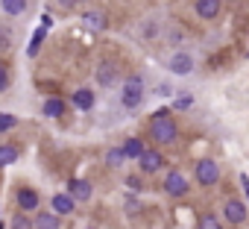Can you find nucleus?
<instances>
[{"mask_svg": "<svg viewBox=\"0 0 249 229\" xmlns=\"http://www.w3.org/2000/svg\"><path fill=\"white\" fill-rule=\"evenodd\" d=\"M147 97V85L141 76H129L126 82L120 85V106L123 109H138Z\"/></svg>", "mask_w": 249, "mask_h": 229, "instance_id": "obj_1", "label": "nucleus"}, {"mask_svg": "<svg viewBox=\"0 0 249 229\" xmlns=\"http://www.w3.org/2000/svg\"><path fill=\"white\" fill-rule=\"evenodd\" d=\"M150 138H153L159 147L176 144V141H179V124H176V121H170V118L150 121Z\"/></svg>", "mask_w": 249, "mask_h": 229, "instance_id": "obj_2", "label": "nucleus"}, {"mask_svg": "<svg viewBox=\"0 0 249 229\" xmlns=\"http://www.w3.org/2000/svg\"><path fill=\"white\" fill-rule=\"evenodd\" d=\"M194 179H196V185H202V188L217 185V182H220V165H217L214 159H199V162L194 165Z\"/></svg>", "mask_w": 249, "mask_h": 229, "instance_id": "obj_3", "label": "nucleus"}, {"mask_svg": "<svg viewBox=\"0 0 249 229\" xmlns=\"http://www.w3.org/2000/svg\"><path fill=\"white\" fill-rule=\"evenodd\" d=\"M164 194L167 197H176V200H182V197H188V191H191V182H188V176L182 173V171H167V176H164Z\"/></svg>", "mask_w": 249, "mask_h": 229, "instance_id": "obj_4", "label": "nucleus"}, {"mask_svg": "<svg viewBox=\"0 0 249 229\" xmlns=\"http://www.w3.org/2000/svg\"><path fill=\"white\" fill-rule=\"evenodd\" d=\"M164 162H167V159H164V153H161V150H156V147L150 150V147H147V150H144V156L138 159V171H141L144 176H153V173H159V171L164 168Z\"/></svg>", "mask_w": 249, "mask_h": 229, "instance_id": "obj_5", "label": "nucleus"}, {"mask_svg": "<svg viewBox=\"0 0 249 229\" xmlns=\"http://www.w3.org/2000/svg\"><path fill=\"white\" fill-rule=\"evenodd\" d=\"M167 68H170V74H176V76H188V74L196 68V59H194L188 50H176V53L170 56Z\"/></svg>", "mask_w": 249, "mask_h": 229, "instance_id": "obj_6", "label": "nucleus"}, {"mask_svg": "<svg viewBox=\"0 0 249 229\" xmlns=\"http://www.w3.org/2000/svg\"><path fill=\"white\" fill-rule=\"evenodd\" d=\"M38 203H41V197H38V191L36 188H30V185H21L18 191H15V206H18V211H36L38 209Z\"/></svg>", "mask_w": 249, "mask_h": 229, "instance_id": "obj_7", "label": "nucleus"}, {"mask_svg": "<svg viewBox=\"0 0 249 229\" xmlns=\"http://www.w3.org/2000/svg\"><path fill=\"white\" fill-rule=\"evenodd\" d=\"M246 214H249V206H246V203H240V200H234V197H229V200L223 203V217H226L229 223L240 226V223H246Z\"/></svg>", "mask_w": 249, "mask_h": 229, "instance_id": "obj_8", "label": "nucleus"}, {"mask_svg": "<svg viewBox=\"0 0 249 229\" xmlns=\"http://www.w3.org/2000/svg\"><path fill=\"white\" fill-rule=\"evenodd\" d=\"M79 21H82V27H85L88 33H106V30H108V15L100 12V9H85Z\"/></svg>", "mask_w": 249, "mask_h": 229, "instance_id": "obj_9", "label": "nucleus"}, {"mask_svg": "<svg viewBox=\"0 0 249 229\" xmlns=\"http://www.w3.org/2000/svg\"><path fill=\"white\" fill-rule=\"evenodd\" d=\"M68 194H71L76 203H88L91 194H94V185H91L85 176H73V179L68 182Z\"/></svg>", "mask_w": 249, "mask_h": 229, "instance_id": "obj_10", "label": "nucleus"}, {"mask_svg": "<svg viewBox=\"0 0 249 229\" xmlns=\"http://www.w3.org/2000/svg\"><path fill=\"white\" fill-rule=\"evenodd\" d=\"M71 103H73L79 112H91V109L97 106V94H94V88H88V85H79V88L71 94Z\"/></svg>", "mask_w": 249, "mask_h": 229, "instance_id": "obj_11", "label": "nucleus"}, {"mask_svg": "<svg viewBox=\"0 0 249 229\" xmlns=\"http://www.w3.org/2000/svg\"><path fill=\"white\" fill-rule=\"evenodd\" d=\"M50 209H53L56 214L68 217V214H73V211H76V200H73L68 191H62V194H53V200H50Z\"/></svg>", "mask_w": 249, "mask_h": 229, "instance_id": "obj_12", "label": "nucleus"}, {"mask_svg": "<svg viewBox=\"0 0 249 229\" xmlns=\"http://www.w3.org/2000/svg\"><path fill=\"white\" fill-rule=\"evenodd\" d=\"M220 6H223V0H194V12L202 21H214L220 15Z\"/></svg>", "mask_w": 249, "mask_h": 229, "instance_id": "obj_13", "label": "nucleus"}, {"mask_svg": "<svg viewBox=\"0 0 249 229\" xmlns=\"http://www.w3.org/2000/svg\"><path fill=\"white\" fill-rule=\"evenodd\" d=\"M65 112H68V103L62 97H47L44 106H41V114H44V118H50V121H59Z\"/></svg>", "mask_w": 249, "mask_h": 229, "instance_id": "obj_14", "label": "nucleus"}, {"mask_svg": "<svg viewBox=\"0 0 249 229\" xmlns=\"http://www.w3.org/2000/svg\"><path fill=\"white\" fill-rule=\"evenodd\" d=\"M97 82H100L103 88H111V85L117 82V65H114V62H100V65H97Z\"/></svg>", "mask_w": 249, "mask_h": 229, "instance_id": "obj_15", "label": "nucleus"}, {"mask_svg": "<svg viewBox=\"0 0 249 229\" xmlns=\"http://www.w3.org/2000/svg\"><path fill=\"white\" fill-rule=\"evenodd\" d=\"M33 223H36V229H62V214H56V211H36Z\"/></svg>", "mask_w": 249, "mask_h": 229, "instance_id": "obj_16", "label": "nucleus"}, {"mask_svg": "<svg viewBox=\"0 0 249 229\" xmlns=\"http://www.w3.org/2000/svg\"><path fill=\"white\" fill-rule=\"evenodd\" d=\"M123 147V153H126V159L129 162H138L141 156H144V150H147V144H144V138H138V135H132V138H126L120 144Z\"/></svg>", "mask_w": 249, "mask_h": 229, "instance_id": "obj_17", "label": "nucleus"}, {"mask_svg": "<svg viewBox=\"0 0 249 229\" xmlns=\"http://www.w3.org/2000/svg\"><path fill=\"white\" fill-rule=\"evenodd\" d=\"M126 162H129V159H126V153H123V147H108V150H106V165H108V168L117 171V168H123Z\"/></svg>", "mask_w": 249, "mask_h": 229, "instance_id": "obj_18", "label": "nucleus"}, {"mask_svg": "<svg viewBox=\"0 0 249 229\" xmlns=\"http://www.w3.org/2000/svg\"><path fill=\"white\" fill-rule=\"evenodd\" d=\"M27 0H0V9H3L6 15H12V18H18V15H24L27 12Z\"/></svg>", "mask_w": 249, "mask_h": 229, "instance_id": "obj_19", "label": "nucleus"}, {"mask_svg": "<svg viewBox=\"0 0 249 229\" xmlns=\"http://www.w3.org/2000/svg\"><path fill=\"white\" fill-rule=\"evenodd\" d=\"M18 156H21V150H18L15 144H0V168L18 162Z\"/></svg>", "mask_w": 249, "mask_h": 229, "instance_id": "obj_20", "label": "nucleus"}, {"mask_svg": "<svg viewBox=\"0 0 249 229\" xmlns=\"http://www.w3.org/2000/svg\"><path fill=\"white\" fill-rule=\"evenodd\" d=\"M44 36H47V30H44V27L33 33V38H30V47H27V56H33V59H36V56L41 53V41H44Z\"/></svg>", "mask_w": 249, "mask_h": 229, "instance_id": "obj_21", "label": "nucleus"}, {"mask_svg": "<svg viewBox=\"0 0 249 229\" xmlns=\"http://www.w3.org/2000/svg\"><path fill=\"white\" fill-rule=\"evenodd\" d=\"M9 229H36V223H33V217L27 211H18V214H12Z\"/></svg>", "mask_w": 249, "mask_h": 229, "instance_id": "obj_22", "label": "nucleus"}, {"mask_svg": "<svg viewBox=\"0 0 249 229\" xmlns=\"http://www.w3.org/2000/svg\"><path fill=\"white\" fill-rule=\"evenodd\" d=\"M196 229H223V220H220L217 214H211V211H208V214H202V217H199Z\"/></svg>", "mask_w": 249, "mask_h": 229, "instance_id": "obj_23", "label": "nucleus"}, {"mask_svg": "<svg viewBox=\"0 0 249 229\" xmlns=\"http://www.w3.org/2000/svg\"><path fill=\"white\" fill-rule=\"evenodd\" d=\"M15 127H18V118H15V114L0 112V135H3V133H12Z\"/></svg>", "mask_w": 249, "mask_h": 229, "instance_id": "obj_24", "label": "nucleus"}, {"mask_svg": "<svg viewBox=\"0 0 249 229\" xmlns=\"http://www.w3.org/2000/svg\"><path fill=\"white\" fill-rule=\"evenodd\" d=\"M9 82H12V76H9V65H6V62H0V94L9 88Z\"/></svg>", "mask_w": 249, "mask_h": 229, "instance_id": "obj_25", "label": "nucleus"}, {"mask_svg": "<svg viewBox=\"0 0 249 229\" xmlns=\"http://www.w3.org/2000/svg\"><path fill=\"white\" fill-rule=\"evenodd\" d=\"M6 50H12V38L6 30H0V53H6Z\"/></svg>", "mask_w": 249, "mask_h": 229, "instance_id": "obj_26", "label": "nucleus"}, {"mask_svg": "<svg viewBox=\"0 0 249 229\" xmlns=\"http://www.w3.org/2000/svg\"><path fill=\"white\" fill-rule=\"evenodd\" d=\"M123 185H126L129 191H141V188H144V182H141V176H126V182H123Z\"/></svg>", "mask_w": 249, "mask_h": 229, "instance_id": "obj_27", "label": "nucleus"}, {"mask_svg": "<svg viewBox=\"0 0 249 229\" xmlns=\"http://www.w3.org/2000/svg\"><path fill=\"white\" fill-rule=\"evenodd\" d=\"M123 209H126V214H138V209H141V206H138V200H135V197H126Z\"/></svg>", "mask_w": 249, "mask_h": 229, "instance_id": "obj_28", "label": "nucleus"}, {"mask_svg": "<svg viewBox=\"0 0 249 229\" xmlns=\"http://www.w3.org/2000/svg\"><path fill=\"white\" fill-rule=\"evenodd\" d=\"M56 3H59V6H62L65 12H71V9H76V6L82 3V0H56Z\"/></svg>", "mask_w": 249, "mask_h": 229, "instance_id": "obj_29", "label": "nucleus"}, {"mask_svg": "<svg viewBox=\"0 0 249 229\" xmlns=\"http://www.w3.org/2000/svg\"><path fill=\"white\" fill-rule=\"evenodd\" d=\"M161 118H170V109H156L150 121H161Z\"/></svg>", "mask_w": 249, "mask_h": 229, "instance_id": "obj_30", "label": "nucleus"}, {"mask_svg": "<svg viewBox=\"0 0 249 229\" xmlns=\"http://www.w3.org/2000/svg\"><path fill=\"white\" fill-rule=\"evenodd\" d=\"M191 103H194L191 97H179V100H173V109H188Z\"/></svg>", "mask_w": 249, "mask_h": 229, "instance_id": "obj_31", "label": "nucleus"}, {"mask_svg": "<svg viewBox=\"0 0 249 229\" xmlns=\"http://www.w3.org/2000/svg\"><path fill=\"white\" fill-rule=\"evenodd\" d=\"M240 191L246 194V203H249V176L246 173H240Z\"/></svg>", "mask_w": 249, "mask_h": 229, "instance_id": "obj_32", "label": "nucleus"}, {"mask_svg": "<svg viewBox=\"0 0 249 229\" xmlns=\"http://www.w3.org/2000/svg\"><path fill=\"white\" fill-rule=\"evenodd\" d=\"M156 94H161V97H167V94H173V91H170V85H167V82H161V85H159V91H156Z\"/></svg>", "mask_w": 249, "mask_h": 229, "instance_id": "obj_33", "label": "nucleus"}, {"mask_svg": "<svg viewBox=\"0 0 249 229\" xmlns=\"http://www.w3.org/2000/svg\"><path fill=\"white\" fill-rule=\"evenodd\" d=\"M85 229H97V226H85Z\"/></svg>", "mask_w": 249, "mask_h": 229, "instance_id": "obj_34", "label": "nucleus"}, {"mask_svg": "<svg viewBox=\"0 0 249 229\" xmlns=\"http://www.w3.org/2000/svg\"><path fill=\"white\" fill-rule=\"evenodd\" d=\"M229 3H234V0H229Z\"/></svg>", "mask_w": 249, "mask_h": 229, "instance_id": "obj_35", "label": "nucleus"}]
</instances>
